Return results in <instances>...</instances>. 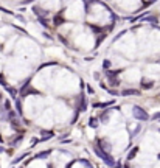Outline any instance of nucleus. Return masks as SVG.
I'll return each instance as SVG.
<instances>
[{
	"instance_id": "f257e3e1",
	"label": "nucleus",
	"mask_w": 160,
	"mask_h": 168,
	"mask_svg": "<svg viewBox=\"0 0 160 168\" xmlns=\"http://www.w3.org/2000/svg\"><path fill=\"white\" fill-rule=\"evenodd\" d=\"M93 151H95V154H97V156H100V157L103 159V162H104V163H107L109 166H115V165H117V163H115V160L112 159V156H110L109 153H104V151H103V150H100L97 145L93 147Z\"/></svg>"
},
{
	"instance_id": "f03ea898",
	"label": "nucleus",
	"mask_w": 160,
	"mask_h": 168,
	"mask_svg": "<svg viewBox=\"0 0 160 168\" xmlns=\"http://www.w3.org/2000/svg\"><path fill=\"white\" fill-rule=\"evenodd\" d=\"M132 115H134V117H135L137 120H140V122H146V120L149 118L148 112H146L145 109L139 107V106H135V107L132 109Z\"/></svg>"
},
{
	"instance_id": "7ed1b4c3",
	"label": "nucleus",
	"mask_w": 160,
	"mask_h": 168,
	"mask_svg": "<svg viewBox=\"0 0 160 168\" xmlns=\"http://www.w3.org/2000/svg\"><path fill=\"white\" fill-rule=\"evenodd\" d=\"M97 147H98L100 150H103L104 153H110V150H112V147H110V143H109V142H104V140H100Z\"/></svg>"
},
{
	"instance_id": "20e7f679",
	"label": "nucleus",
	"mask_w": 160,
	"mask_h": 168,
	"mask_svg": "<svg viewBox=\"0 0 160 168\" xmlns=\"http://www.w3.org/2000/svg\"><path fill=\"white\" fill-rule=\"evenodd\" d=\"M139 93H140V92H139V90H135V89H126V90L121 92L123 97H129V95H139Z\"/></svg>"
},
{
	"instance_id": "39448f33",
	"label": "nucleus",
	"mask_w": 160,
	"mask_h": 168,
	"mask_svg": "<svg viewBox=\"0 0 160 168\" xmlns=\"http://www.w3.org/2000/svg\"><path fill=\"white\" fill-rule=\"evenodd\" d=\"M33 11L39 16V17H44V16H47V11H42L39 6H33Z\"/></svg>"
},
{
	"instance_id": "423d86ee",
	"label": "nucleus",
	"mask_w": 160,
	"mask_h": 168,
	"mask_svg": "<svg viewBox=\"0 0 160 168\" xmlns=\"http://www.w3.org/2000/svg\"><path fill=\"white\" fill-rule=\"evenodd\" d=\"M48 154H50V151H42V153L36 154V159H44V157H48Z\"/></svg>"
},
{
	"instance_id": "0eeeda50",
	"label": "nucleus",
	"mask_w": 160,
	"mask_h": 168,
	"mask_svg": "<svg viewBox=\"0 0 160 168\" xmlns=\"http://www.w3.org/2000/svg\"><path fill=\"white\" fill-rule=\"evenodd\" d=\"M137 151H139V148H137V147H135V148H134V150H132V151L129 153V156H128V159H129V160H132V159H134V156L137 154Z\"/></svg>"
},
{
	"instance_id": "6e6552de",
	"label": "nucleus",
	"mask_w": 160,
	"mask_h": 168,
	"mask_svg": "<svg viewBox=\"0 0 160 168\" xmlns=\"http://www.w3.org/2000/svg\"><path fill=\"white\" fill-rule=\"evenodd\" d=\"M152 84H154L152 81H149V83H145V81H142V87H143V89H151V87H152Z\"/></svg>"
},
{
	"instance_id": "1a4fd4ad",
	"label": "nucleus",
	"mask_w": 160,
	"mask_h": 168,
	"mask_svg": "<svg viewBox=\"0 0 160 168\" xmlns=\"http://www.w3.org/2000/svg\"><path fill=\"white\" fill-rule=\"evenodd\" d=\"M89 125L92 126V128H97V126H98V122H97L95 118H90V123H89Z\"/></svg>"
},
{
	"instance_id": "9d476101",
	"label": "nucleus",
	"mask_w": 160,
	"mask_h": 168,
	"mask_svg": "<svg viewBox=\"0 0 160 168\" xmlns=\"http://www.w3.org/2000/svg\"><path fill=\"white\" fill-rule=\"evenodd\" d=\"M61 23H62V19H61V17H58V16H56V17H55V25H56V27H58V25H61Z\"/></svg>"
},
{
	"instance_id": "9b49d317",
	"label": "nucleus",
	"mask_w": 160,
	"mask_h": 168,
	"mask_svg": "<svg viewBox=\"0 0 160 168\" xmlns=\"http://www.w3.org/2000/svg\"><path fill=\"white\" fill-rule=\"evenodd\" d=\"M39 22H40V25H44V27H47V20H45L44 17H39Z\"/></svg>"
},
{
	"instance_id": "f8f14e48",
	"label": "nucleus",
	"mask_w": 160,
	"mask_h": 168,
	"mask_svg": "<svg viewBox=\"0 0 160 168\" xmlns=\"http://www.w3.org/2000/svg\"><path fill=\"white\" fill-rule=\"evenodd\" d=\"M103 67H104V68H109V67H110V61H107V59H106V61L103 62Z\"/></svg>"
},
{
	"instance_id": "ddd939ff",
	"label": "nucleus",
	"mask_w": 160,
	"mask_h": 168,
	"mask_svg": "<svg viewBox=\"0 0 160 168\" xmlns=\"http://www.w3.org/2000/svg\"><path fill=\"white\" fill-rule=\"evenodd\" d=\"M152 118H154V120H160V112L154 114V115H152Z\"/></svg>"
},
{
	"instance_id": "4468645a",
	"label": "nucleus",
	"mask_w": 160,
	"mask_h": 168,
	"mask_svg": "<svg viewBox=\"0 0 160 168\" xmlns=\"http://www.w3.org/2000/svg\"><path fill=\"white\" fill-rule=\"evenodd\" d=\"M158 157H160V154H158Z\"/></svg>"
}]
</instances>
